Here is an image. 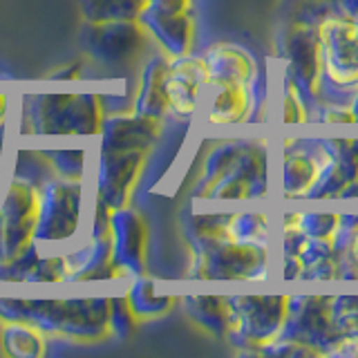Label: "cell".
Wrapping results in <instances>:
<instances>
[{"label": "cell", "instance_id": "13", "mask_svg": "<svg viewBox=\"0 0 358 358\" xmlns=\"http://www.w3.org/2000/svg\"><path fill=\"white\" fill-rule=\"evenodd\" d=\"M137 22L166 56L195 52V0H145Z\"/></svg>", "mask_w": 358, "mask_h": 358}, {"label": "cell", "instance_id": "8", "mask_svg": "<svg viewBox=\"0 0 358 358\" xmlns=\"http://www.w3.org/2000/svg\"><path fill=\"white\" fill-rule=\"evenodd\" d=\"M278 52L282 70L294 78L313 108L322 99L324 90L318 20L305 11L291 18L278 36Z\"/></svg>", "mask_w": 358, "mask_h": 358}, {"label": "cell", "instance_id": "27", "mask_svg": "<svg viewBox=\"0 0 358 358\" xmlns=\"http://www.w3.org/2000/svg\"><path fill=\"white\" fill-rule=\"evenodd\" d=\"M45 164L52 168V175L72 179V182H87L90 173V152L76 150V148H61V150H48L43 152Z\"/></svg>", "mask_w": 358, "mask_h": 358}, {"label": "cell", "instance_id": "30", "mask_svg": "<svg viewBox=\"0 0 358 358\" xmlns=\"http://www.w3.org/2000/svg\"><path fill=\"white\" fill-rule=\"evenodd\" d=\"M341 280H358V222L347 235V242L338 255Z\"/></svg>", "mask_w": 358, "mask_h": 358}, {"label": "cell", "instance_id": "35", "mask_svg": "<svg viewBox=\"0 0 358 358\" xmlns=\"http://www.w3.org/2000/svg\"><path fill=\"white\" fill-rule=\"evenodd\" d=\"M352 108H354V115H356V121H358V90H356V92L352 94Z\"/></svg>", "mask_w": 358, "mask_h": 358}, {"label": "cell", "instance_id": "25", "mask_svg": "<svg viewBox=\"0 0 358 358\" xmlns=\"http://www.w3.org/2000/svg\"><path fill=\"white\" fill-rule=\"evenodd\" d=\"M331 322L338 345L331 356H354L358 343V296H334Z\"/></svg>", "mask_w": 358, "mask_h": 358}, {"label": "cell", "instance_id": "10", "mask_svg": "<svg viewBox=\"0 0 358 358\" xmlns=\"http://www.w3.org/2000/svg\"><path fill=\"white\" fill-rule=\"evenodd\" d=\"M271 112L268 85L208 83L197 117L208 128H240L266 123Z\"/></svg>", "mask_w": 358, "mask_h": 358}, {"label": "cell", "instance_id": "19", "mask_svg": "<svg viewBox=\"0 0 358 358\" xmlns=\"http://www.w3.org/2000/svg\"><path fill=\"white\" fill-rule=\"evenodd\" d=\"M65 285L119 280L112 266L110 231H92L78 249L65 253Z\"/></svg>", "mask_w": 358, "mask_h": 358}, {"label": "cell", "instance_id": "31", "mask_svg": "<svg viewBox=\"0 0 358 358\" xmlns=\"http://www.w3.org/2000/svg\"><path fill=\"white\" fill-rule=\"evenodd\" d=\"M334 5H336V0H305V14L320 20L324 14L334 11Z\"/></svg>", "mask_w": 358, "mask_h": 358}, {"label": "cell", "instance_id": "9", "mask_svg": "<svg viewBox=\"0 0 358 358\" xmlns=\"http://www.w3.org/2000/svg\"><path fill=\"white\" fill-rule=\"evenodd\" d=\"M231 320L227 341L244 354H262L280 338L289 316V296H229Z\"/></svg>", "mask_w": 358, "mask_h": 358}, {"label": "cell", "instance_id": "5", "mask_svg": "<svg viewBox=\"0 0 358 358\" xmlns=\"http://www.w3.org/2000/svg\"><path fill=\"white\" fill-rule=\"evenodd\" d=\"M275 273V246L253 242H222L190 251L188 278L266 282Z\"/></svg>", "mask_w": 358, "mask_h": 358}, {"label": "cell", "instance_id": "14", "mask_svg": "<svg viewBox=\"0 0 358 358\" xmlns=\"http://www.w3.org/2000/svg\"><path fill=\"white\" fill-rule=\"evenodd\" d=\"M148 43V34L137 20H85L78 34L83 54L101 67H119L134 61L145 52Z\"/></svg>", "mask_w": 358, "mask_h": 358}, {"label": "cell", "instance_id": "17", "mask_svg": "<svg viewBox=\"0 0 358 358\" xmlns=\"http://www.w3.org/2000/svg\"><path fill=\"white\" fill-rule=\"evenodd\" d=\"M162 119L141 117L130 106L121 112H106L96 134L101 150H145L150 152L164 132Z\"/></svg>", "mask_w": 358, "mask_h": 358}, {"label": "cell", "instance_id": "23", "mask_svg": "<svg viewBox=\"0 0 358 358\" xmlns=\"http://www.w3.org/2000/svg\"><path fill=\"white\" fill-rule=\"evenodd\" d=\"M0 350L11 358H43L48 336L25 320H0Z\"/></svg>", "mask_w": 358, "mask_h": 358}, {"label": "cell", "instance_id": "6", "mask_svg": "<svg viewBox=\"0 0 358 358\" xmlns=\"http://www.w3.org/2000/svg\"><path fill=\"white\" fill-rule=\"evenodd\" d=\"M87 195V182H72L56 175L43 179L38 184V222L34 242L59 249L76 240L83 227Z\"/></svg>", "mask_w": 358, "mask_h": 358}, {"label": "cell", "instance_id": "11", "mask_svg": "<svg viewBox=\"0 0 358 358\" xmlns=\"http://www.w3.org/2000/svg\"><path fill=\"white\" fill-rule=\"evenodd\" d=\"M145 150H101L96 148L90 159L87 190L94 201L115 210L130 206L143 168L148 164Z\"/></svg>", "mask_w": 358, "mask_h": 358}, {"label": "cell", "instance_id": "22", "mask_svg": "<svg viewBox=\"0 0 358 358\" xmlns=\"http://www.w3.org/2000/svg\"><path fill=\"white\" fill-rule=\"evenodd\" d=\"M126 298L130 311L134 313L137 322H148L155 318H162L171 311L179 298L177 296H166L157 291L155 280L148 275H137V278H130V287L126 289Z\"/></svg>", "mask_w": 358, "mask_h": 358}, {"label": "cell", "instance_id": "29", "mask_svg": "<svg viewBox=\"0 0 358 358\" xmlns=\"http://www.w3.org/2000/svg\"><path fill=\"white\" fill-rule=\"evenodd\" d=\"M137 327V318L130 311L123 296H110V336L119 341H126Z\"/></svg>", "mask_w": 358, "mask_h": 358}, {"label": "cell", "instance_id": "3", "mask_svg": "<svg viewBox=\"0 0 358 358\" xmlns=\"http://www.w3.org/2000/svg\"><path fill=\"white\" fill-rule=\"evenodd\" d=\"M106 101L94 92H38L22 99V126L43 137H96Z\"/></svg>", "mask_w": 358, "mask_h": 358}, {"label": "cell", "instance_id": "18", "mask_svg": "<svg viewBox=\"0 0 358 358\" xmlns=\"http://www.w3.org/2000/svg\"><path fill=\"white\" fill-rule=\"evenodd\" d=\"M208 70V83H244L262 85L264 74L255 54L240 43L217 41L201 52Z\"/></svg>", "mask_w": 358, "mask_h": 358}, {"label": "cell", "instance_id": "15", "mask_svg": "<svg viewBox=\"0 0 358 358\" xmlns=\"http://www.w3.org/2000/svg\"><path fill=\"white\" fill-rule=\"evenodd\" d=\"M108 231L117 278L130 280L148 273V227L141 213L132 206L110 210Z\"/></svg>", "mask_w": 358, "mask_h": 358}, {"label": "cell", "instance_id": "28", "mask_svg": "<svg viewBox=\"0 0 358 358\" xmlns=\"http://www.w3.org/2000/svg\"><path fill=\"white\" fill-rule=\"evenodd\" d=\"M350 99L318 101L311 110V126H316V128H358V121H356Z\"/></svg>", "mask_w": 358, "mask_h": 358}, {"label": "cell", "instance_id": "24", "mask_svg": "<svg viewBox=\"0 0 358 358\" xmlns=\"http://www.w3.org/2000/svg\"><path fill=\"white\" fill-rule=\"evenodd\" d=\"M311 103L307 96L302 94V90L296 85L285 70H280L278 87H275V112L280 126L285 128H300L311 126Z\"/></svg>", "mask_w": 358, "mask_h": 358}, {"label": "cell", "instance_id": "1", "mask_svg": "<svg viewBox=\"0 0 358 358\" xmlns=\"http://www.w3.org/2000/svg\"><path fill=\"white\" fill-rule=\"evenodd\" d=\"M268 197H273V143L262 137L213 143L190 188L195 204H264Z\"/></svg>", "mask_w": 358, "mask_h": 358}, {"label": "cell", "instance_id": "36", "mask_svg": "<svg viewBox=\"0 0 358 358\" xmlns=\"http://www.w3.org/2000/svg\"><path fill=\"white\" fill-rule=\"evenodd\" d=\"M354 356H358V343H356V350H354Z\"/></svg>", "mask_w": 358, "mask_h": 358}, {"label": "cell", "instance_id": "34", "mask_svg": "<svg viewBox=\"0 0 358 358\" xmlns=\"http://www.w3.org/2000/svg\"><path fill=\"white\" fill-rule=\"evenodd\" d=\"M7 115H9V94L0 92V126L7 121Z\"/></svg>", "mask_w": 358, "mask_h": 358}, {"label": "cell", "instance_id": "32", "mask_svg": "<svg viewBox=\"0 0 358 358\" xmlns=\"http://www.w3.org/2000/svg\"><path fill=\"white\" fill-rule=\"evenodd\" d=\"M59 74H52L50 78L52 81H81L83 78V65L81 63H72L67 67H61V70H56Z\"/></svg>", "mask_w": 358, "mask_h": 358}, {"label": "cell", "instance_id": "4", "mask_svg": "<svg viewBox=\"0 0 358 358\" xmlns=\"http://www.w3.org/2000/svg\"><path fill=\"white\" fill-rule=\"evenodd\" d=\"M329 162L322 137L282 134L273 145V195L282 204L307 201Z\"/></svg>", "mask_w": 358, "mask_h": 358}, {"label": "cell", "instance_id": "26", "mask_svg": "<svg viewBox=\"0 0 358 358\" xmlns=\"http://www.w3.org/2000/svg\"><path fill=\"white\" fill-rule=\"evenodd\" d=\"M87 22L103 20H137L145 0H78Z\"/></svg>", "mask_w": 358, "mask_h": 358}, {"label": "cell", "instance_id": "2", "mask_svg": "<svg viewBox=\"0 0 358 358\" xmlns=\"http://www.w3.org/2000/svg\"><path fill=\"white\" fill-rule=\"evenodd\" d=\"M0 320H25L45 336L74 343L110 338V296L94 298H3Z\"/></svg>", "mask_w": 358, "mask_h": 358}, {"label": "cell", "instance_id": "7", "mask_svg": "<svg viewBox=\"0 0 358 358\" xmlns=\"http://www.w3.org/2000/svg\"><path fill=\"white\" fill-rule=\"evenodd\" d=\"M322 99H350L358 90V18L329 11L318 20ZM320 99V101H322Z\"/></svg>", "mask_w": 358, "mask_h": 358}, {"label": "cell", "instance_id": "16", "mask_svg": "<svg viewBox=\"0 0 358 358\" xmlns=\"http://www.w3.org/2000/svg\"><path fill=\"white\" fill-rule=\"evenodd\" d=\"M208 87V70L201 54L168 56L164 90L168 99V117L190 121L197 117L201 99Z\"/></svg>", "mask_w": 358, "mask_h": 358}, {"label": "cell", "instance_id": "20", "mask_svg": "<svg viewBox=\"0 0 358 358\" xmlns=\"http://www.w3.org/2000/svg\"><path fill=\"white\" fill-rule=\"evenodd\" d=\"M166 65L168 56L159 50L148 56L141 65V72L137 78V92H134V99L130 103V110H134L137 115L162 121L168 119V99L164 90Z\"/></svg>", "mask_w": 358, "mask_h": 358}, {"label": "cell", "instance_id": "33", "mask_svg": "<svg viewBox=\"0 0 358 358\" xmlns=\"http://www.w3.org/2000/svg\"><path fill=\"white\" fill-rule=\"evenodd\" d=\"M334 9L341 11V14H345V16L358 18V0H336Z\"/></svg>", "mask_w": 358, "mask_h": 358}, {"label": "cell", "instance_id": "21", "mask_svg": "<svg viewBox=\"0 0 358 358\" xmlns=\"http://www.w3.org/2000/svg\"><path fill=\"white\" fill-rule=\"evenodd\" d=\"M186 316L197 327L208 331L215 338L227 341L229 320H231V300L229 296H184L179 298Z\"/></svg>", "mask_w": 358, "mask_h": 358}, {"label": "cell", "instance_id": "12", "mask_svg": "<svg viewBox=\"0 0 358 358\" xmlns=\"http://www.w3.org/2000/svg\"><path fill=\"white\" fill-rule=\"evenodd\" d=\"M38 184L14 175L0 197V264L11 262L34 244L38 222Z\"/></svg>", "mask_w": 358, "mask_h": 358}]
</instances>
